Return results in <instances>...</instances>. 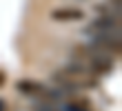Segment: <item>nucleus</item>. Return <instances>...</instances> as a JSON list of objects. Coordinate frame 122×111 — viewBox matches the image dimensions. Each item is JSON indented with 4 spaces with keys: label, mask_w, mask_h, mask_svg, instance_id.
I'll return each instance as SVG.
<instances>
[{
    "label": "nucleus",
    "mask_w": 122,
    "mask_h": 111,
    "mask_svg": "<svg viewBox=\"0 0 122 111\" xmlns=\"http://www.w3.org/2000/svg\"><path fill=\"white\" fill-rule=\"evenodd\" d=\"M71 56L78 58L84 67H89L96 76H104V73H109L113 69L111 56L104 53V51H100L98 47H93V44H78V47H73Z\"/></svg>",
    "instance_id": "f03ea898"
},
{
    "label": "nucleus",
    "mask_w": 122,
    "mask_h": 111,
    "mask_svg": "<svg viewBox=\"0 0 122 111\" xmlns=\"http://www.w3.org/2000/svg\"><path fill=\"white\" fill-rule=\"evenodd\" d=\"M91 31H96V33L120 31V18H118V13H116V16H113V13H107V16L93 20V22H91Z\"/></svg>",
    "instance_id": "39448f33"
},
{
    "label": "nucleus",
    "mask_w": 122,
    "mask_h": 111,
    "mask_svg": "<svg viewBox=\"0 0 122 111\" xmlns=\"http://www.w3.org/2000/svg\"><path fill=\"white\" fill-rule=\"evenodd\" d=\"M16 89L20 93L29 95V98H42V100H58V98H62L58 91H53V89H49V87L40 85V82H33V80H20L16 85Z\"/></svg>",
    "instance_id": "7ed1b4c3"
},
{
    "label": "nucleus",
    "mask_w": 122,
    "mask_h": 111,
    "mask_svg": "<svg viewBox=\"0 0 122 111\" xmlns=\"http://www.w3.org/2000/svg\"><path fill=\"white\" fill-rule=\"evenodd\" d=\"M98 78L89 67H84L82 62H73V64H67L62 67L60 71L53 73V82H58L62 89L67 91H80V89H93L98 87Z\"/></svg>",
    "instance_id": "f257e3e1"
},
{
    "label": "nucleus",
    "mask_w": 122,
    "mask_h": 111,
    "mask_svg": "<svg viewBox=\"0 0 122 111\" xmlns=\"http://www.w3.org/2000/svg\"><path fill=\"white\" fill-rule=\"evenodd\" d=\"M91 44L93 47H98L100 51H104V53H109V56H120V51H122V44H120V36L118 31H104V33H96L91 38Z\"/></svg>",
    "instance_id": "20e7f679"
},
{
    "label": "nucleus",
    "mask_w": 122,
    "mask_h": 111,
    "mask_svg": "<svg viewBox=\"0 0 122 111\" xmlns=\"http://www.w3.org/2000/svg\"><path fill=\"white\" fill-rule=\"evenodd\" d=\"M51 18L60 22H78V20H84V11L78 7H60V9L51 11Z\"/></svg>",
    "instance_id": "423d86ee"
},
{
    "label": "nucleus",
    "mask_w": 122,
    "mask_h": 111,
    "mask_svg": "<svg viewBox=\"0 0 122 111\" xmlns=\"http://www.w3.org/2000/svg\"><path fill=\"white\" fill-rule=\"evenodd\" d=\"M0 109H2V102H0Z\"/></svg>",
    "instance_id": "0eeeda50"
}]
</instances>
